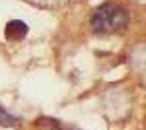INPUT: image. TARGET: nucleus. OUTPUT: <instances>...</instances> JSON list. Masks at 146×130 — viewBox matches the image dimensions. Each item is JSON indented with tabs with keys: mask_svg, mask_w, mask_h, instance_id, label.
Instances as JSON below:
<instances>
[{
	"mask_svg": "<svg viewBox=\"0 0 146 130\" xmlns=\"http://www.w3.org/2000/svg\"><path fill=\"white\" fill-rule=\"evenodd\" d=\"M129 23V14L123 6L117 4H103L94 12L90 20L92 31L96 33H115L127 27Z\"/></svg>",
	"mask_w": 146,
	"mask_h": 130,
	"instance_id": "nucleus-1",
	"label": "nucleus"
},
{
	"mask_svg": "<svg viewBox=\"0 0 146 130\" xmlns=\"http://www.w3.org/2000/svg\"><path fill=\"white\" fill-rule=\"evenodd\" d=\"M27 31H29V27L25 25V22H22V20H12V22H8V25H6L4 35H6V39H10V41H20V39H23V37L27 35Z\"/></svg>",
	"mask_w": 146,
	"mask_h": 130,
	"instance_id": "nucleus-2",
	"label": "nucleus"
},
{
	"mask_svg": "<svg viewBox=\"0 0 146 130\" xmlns=\"http://www.w3.org/2000/svg\"><path fill=\"white\" fill-rule=\"evenodd\" d=\"M0 124H2V126H16V124H18V119L12 117V115H8L4 109H0Z\"/></svg>",
	"mask_w": 146,
	"mask_h": 130,
	"instance_id": "nucleus-3",
	"label": "nucleus"
},
{
	"mask_svg": "<svg viewBox=\"0 0 146 130\" xmlns=\"http://www.w3.org/2000/svg\"><path fill=\"white\" fill-rule=\"evenodd\" d=\"M70 130H74V128H70ZM76 130H78V128H76Z\"/></svg>",
	"mask_w": 146,
	"mask_h": 130,
	"instance_id": "nucleus-4",
	"label": "nucleus"
}]
</instances>
